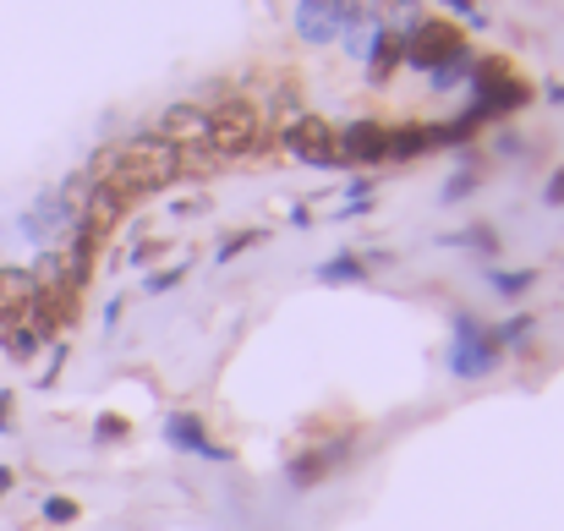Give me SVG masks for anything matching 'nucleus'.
<instances>
[{
	"mask_svg": "<svg viewBox=\"0 0 564 531\" xmlns=\"http://www.w3.org/2000/svg\"><path fill=\"white\" fill-rule=\"evenodd\" d=\"M280 143H285V154L291 160H302V165H340V143H335V127L324 121V116H291L285 127H280Z\"/></svg>",
	"mask_w": 564,
	"mask_h": 531,
	"instance_id": "obj_5",
	"label": "nucleus"
},
{
	"mask_svg": "<svg viewBox=\"0 0 564 531\" xmlns=\"http://www.w3.org/2000/svg\"><path fill=\"white\" fill-rule=\"evenodd\" d=\"M346 11L351 0H296V33L307 44H335L346 28Z\"/></svg>",
	"mask_w": 564,
	"mask_h": 531,
	"instance_id": "obj_9",
	"label": "nucleus"
},
{
	"mask_svg": "<svg viewBox=\"0 0 564 531\" xmlns=\"http://www.w3.org/2000/svg\"><path fill=\"white\" fill-rule=\"evenodd\" d=\"M176 280H182V269H171V274H154V280H149V285H154V291H171V285H176Z\"/></svg>",
	"mask_w": 564,
	"mask_h": 531,
	"instance_id": "obj_26",
	"label": "nucleus"
},
{
	"mask_svg": "<svg viewBox=\"0 0 564 531\" xmlns=\"http://www.w3.org/2000/svg\"><path fill=\"white\" fill-rule=\"evenodd\" d=\"M39 516H44V521H50V527H72V521H77V516H83V510H77V499H61V494H50V499H44V510H39Z\"/></svg>",
	"mask_w": 564,
	"mask_h": 531,
	"instance_id": "obj_20",
	"label": "nucleus"
},
{
	"mask_svg": "<svg viewBox=\"0 0 564 531\" xmlns=\"http://www.w3.org/2000/svg\"><path fill=\"white\" fill-rule=\"evenodd\" d=\"M72 225H77V214L61 203V192H44V197L22 214V236H28V241H50L55 230H72Z\"/></svg>",
	"mask_w": 564,
	"mask_h": 531,
	"instance_id": "obj_11",
	"label": "nucleus"
},
{
	"mask_svg": "<svg viewBox=\"0 0 564 531\" xmlns=\"http://www.w3.org/2000/svg\"><path fill=\"white\" fill-rule=\"evenodd\" d=\"M471 186H477V176H455L444 186V197H460V192H471Z\"/></svg>",
	"mask_w": 564,
	"mask_h": 531,
	"instance_id": "obj_25",
	"label": "nucleus"
},
{
	"mask_svg": "<svg viewBox=\"0 0 564 531\" xmlns=\"http://www.w3.org/2000/svg\"><path fill=\"white\" fill-rule=\"evenodd\" d=\"M6 488H11V472H6V466H0V499H6Z\"/></svg>",
	"mask_w": 564,
	"mask_h": 531,
	"instance_id": "obj_30",
	"label": "nucleus"
},
{
	"mask_svg": "<svg viewBox=\"0 0 564 531\" xmlns=\"http://www.w3.org/2000/svg\"><path fill=\"white\" fill-rule=\"evenodd\" d=\"M394 66H400V39H394V33H378L373 50H368V77H373V88H383V83L394 77Z\"/></svg>",
	"mask_w": 564,
	"mask_h": 531,
	"instance_id": "obj_16",
	"label": "nucleus"
},
{
	"mask_svg": "<svg viewBox=\"0 0 564 531\" xmlns=\"http://www.w3.org/2000/svg\"><path fill=\"white\" fill-rule=\"evenodd\" d=\"M549 203H560V208H564V165L549 176Z\"/></svg>",
	"mask_w": 564,
	"mask_h": 531,
	"instance_id": "obj_24",
	"label": "nucleus"
},
{
	"mask_svg": "<svg viewBox=\"0 0 564 531\" xmlns=\"http://www.w3.org/2000/svg\"><path fill=\"white\" fill-rule=\"evenodd\" d=\"M444 6H449V11H466L471 22H482V17H477V0H444Z\"/></svg>",
	"mask_w": 564,
	"mask_h": 531,
	"instance_id": "obj_27",
	"label": "nucleus"
},
{
	"mask_svg": "<svg viewBox=\"0 0 564 531\" xmlns=\"http://www.w3.org/2000/svg\"><path fill=\"white\" fill-rule=\"evenodd\" d=\"M335 143H340V160H351V165H383L389 160V127H378V121H351Z\"/></svg>",
	"mask_w": 564,
	"mask_h": 531,
	"instance_id": "obj_10",
	"label": "nucleus"
},
{
	"mask_svg": "<svg viewBox=\"0 0 564 531\" xmlns=\"http://www.w3.org/2000/svg\"><path fill=\"white\" fill-rule=\"evenodd\" d=\"M455 55H466V33L455 22H438V17H422V28L400 44V61L416 66V72H438Z\"/></svg>",
	"mask_w": 564,
	"mask_h": 531,
	"instance_id": "obj_4",
	"label": "nucleus"
},
{
	"mask_svg": "<svg viewBox=\"0 0 564 531\" xmlns=\"http://www.w3.org/2000/svg\"><path fill=\"white\" fill-rule=\"evenodd\" d=\"M0 346H6V356H11V361H33V356H39V346H44V335L22 318V324L0 329Z\"/></svg>",
	"mask_w": 564,
	"mask_h": 531,
	"instance_id": "obj_17",
	"label": "nucleus"
},
{
	"mask_svg": "<svg viewBox=\"0 0 564 531\" xmlns=\"http://www.w3.org/2000/svg\"><path fill=\"white\" fill-rule=\"evenodd\" d=\"M258 143H263V127H258V110L247 99H225L219 110H208L214 160H247V154H258Z\"/></svg>",
	"mask_w": 564,
	"mask_h": 531,
	"instance_id": "obj_3",
	"label": "nucleus"
},
{
	"mask_svg": "<svg viewBox=\"0 0 564 531\" xmlns=\"http://www.w3.org/2000/svg\"><path fill=\"white\" fill-rule=\"evenodd\" d=\"M121 219H127V197H121L110 181H94V186H88V197H83V214H77V225H83L94 241H110Z\"/></svg>",
	"mask_w": 564,
	"mask_h": 531,
	"instance_id": "obj_7",
	"label": "nucleus"
},
{
	"mask_svg": "<svg viewBox=\"0 0 564 531\" xmlns=\"http://www.w3.org/2000/svg\"><path fill=\"white\" fill-rule=\"evenodd\" d=\"M471 94H477V105L466 110L477 127L482 121H494V116H510V110H521L527 99H532V88L510 72V61H471Z\"/></svg>",
	"mask_w": 564,
	"mask_h": 531,
	"instance_id": "obj_2",
	"label": "nucleus"
},
{
	"mask_svg": "<svg viewBox=\"0 0 564 531\" xmlns=\"http://www.w3.org/2000/svg\"><path fill=\"white\" fill-rule=\"evenodd\" d=\"M176 176H182V154H176V143H165V138H138L132 149H121V154H116L110 186L132 203V197H143V192L171 186Z\"/></svg>",
	"mask_w": 564,
	"mask_h": 531,
	"instance_id": "obj_1",
	"label": "nucleus"
},
{
	"mask_svg": "<svg viewBox=\"0 0 564 531\" xmlns=\"http://www.w3.org/2000/svg\"><path fill=\"white\" fill-rule=\"evenodd\" d=\"M499 361H505L499 329H482L477 318H466L460 335H455V346H449V372H455V378H482V372H494Z\"/></svg>",
	"mask_w": 564,
	"mask_h": 531,
	"instance_id": "obj_6",
	"label": "nucleus"
},
{
	"mask_svg": "<svg viewBox=\"0 0 564 531\" xmlns=\"http://www.w3.org/2000/svg\"><path fill=\"white\" fill-rule=\"evenodd\" d=\"M160 138L165 143H208V110L203 105H171L165 116H160Z\"/></svg>",
	"mask_w": 564,
	"mask_h": 531,
	"instance_id": "obj_13",
	"label": "nucleus"
},
{
	"mask_svg": "<svg viewBox=\"0 0 564 531\" xmlns=\"http://www.w3.org/2000/svg\"><path fill=\"white\" fill-rule=\"evenodd\" d=\"M127 433H132L127 416H99V422H94V438H99V444H116V438H127Z\"/></svg>",
	"mask_w": 564,
	"mask_h": 531,
	"instance_id": "obj_21",
	"label": "nucleus"
},
{
	"mask_svg": "<svg viewBox=\"0 0 564 531\" xmlns=\"http://www.w3.org/2000/svg\"><path fill=\"white\" fill-rule=\"evenodd\" d=\"M6 422H11V394L0 389V427H6Z\"/></svg>",
	"mask_w": 564,
	"mask_h": 531,
	"instance_id": "obj_28",
	"label": "nucleus"
},
{
	"mask_svg": "<svg viewBox=\"0 0 564 531\" xmlns=\"http://www.w3.org/2000/svg\"><path fill=\"white\" fill-rule=\"evenodd\" d=\"M165 438L176 444V449H187V455H208V460H225L230 449H219L214 438H208V422L197 416V411H176L171 422H165Z\"/></svg>",
	"mask_w": 564,
	"mask_h": 531,
	"instance_id": "obj_12",
	"label": "nucleus"
},
{
	"mask_svg": "<svg viewBox=\"0 0 564 531\" xmlns=\"http://www.w3.org/2000/svg\"><path fill=\"white\" fill-rule=\"evenodd\" d=\"M362 274H368V263H362V258H335V263H324V269H318V280H324V285H351V280H362Z\"/></svg>",
	"mask_w": 564,
	"mask_h": 531,
	"instance_id": "obj_19",
	"label": "nucleus"
},
{
	"mask_svg": "<svg viewBox=\"0 0 564 531\" xmlns=\"http://www.w3.org/2000/svg\"><path fill=\"white\" fill-rule=\"evenodd\" d=\"M549 99H554V105H564V83H554V88H549Z\"/></svg>",
	"mask_w": 564,
	"mask_h": 531,
	"instance_id": "obj_29",
	"label": "nucleus"
},
{
	"mask_svg": "<svg viewBox=\"0 0 564 531\" xmlns=\"http://www.w3.org/2000/svg\"><path fill=\"white\" fill-rule=\"evenodd\" d=\"M494 285H499L505 296H527V291H532V274H494Z\"/></svg>",
	"mask_w": 564,
	"mask_h": 531,
	"instance_id": "obj_22",
	"label": "nucleus"
},
{
	"mask_svg": "<svg viewBox=\"0 0 564 531\" xmlns=\"http://www.w3.org/2000/svg\"><path fill=\"white\" fill-rule=\"evenodd\" d=\"M252 241H258L252 230H247V236H230V241L219 247V263H225V258H236V252H241V247H252Z\"/></svg>",
	"mask_w": 564,
	"mask_h": 531,
	"instance_id": "obj_23",
	"label": "nucleus"
},
{
	"mask_svg": "<svg viewBox=\"0 0 564 531\" xmlns=\"http://www.w3.org/2000/svg\"><path fill=\"white\" fill-rule=\"evenodd\" d=\"M33 302V274L28 269H0V329L22 324Z\"/></svg>",
	"mask_w": 564,
	"mask_h": 531,
	"instance_id": "obj_14",
	"label": "nucleus"
},
{
	"mask_svg": "<svg viewBox=\"0 0 564 531\" xmlns=\"http://www.w3.org/2000/svg\"><path fill=\"white\" fill-rule=\"evenodd\" d=\"M427 77H433V88H438V94H444V88H460V83L471 77V50H466V55H455V61H444V66H438V72H427Z\"/></svg>",
	"mask_w": 564,
	"mask_h": 531,
	"instance_id": "obj_18",
	"label": "nucleus"
},
{
	"mask_svg": "<svg viewBox=\"0 0 564 531\" xmlns=\"http://www.w3.org/2000/svg\"><path fill=\"white\" fill-rule=\"evenodd\" d=\"M433 127L427 121H405V127H389V160H416V154H433Z\"/></svg>",
	"mask_w": 564,
	"mask_h": 531,
	"instance_id": "obj_15",
	"label": "nucleus"
},
{
	"mask_svg": "<svg viewBox=\"0 0 564 531\" xmlns=\"http://www.w3.org/2000/svg\"><path fill=\"white\" fill-rule=\"evenodd\" d=\"M346 449H351V433H346V438H329V444H313V449H302V455H291L285 483H291V488H318L324 477H335V466L346 460Z\"/></svg>",
	"mask_w": 564,
	"mask_h": 531,
	"instance_id": "obj_8",
	"label": "nucleus"
}]
</instances>
